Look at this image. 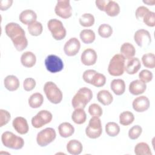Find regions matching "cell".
I'll list each match as a JSON object with an SVG mask.
<instances>
[{
    "label": "cell",
    "mask_w": 155,
    "mask_h": 155,
    "mask_svg": "<svg viewBox=\"0 0 155 155\" xmlns=\"http://www.w3.org/2000/svg\"><path fill=\"white\" fill-rule=\"evenodd\" d=\"M6 35L11 39L16 49L21 51L28 45V41L24 29L17 23L10 22L5 25Z\"/></svg>",
    "instance_id": "6da1fadb"
},
{
    "label": "cell",
    "mask_w": 155,
    "mask_h": 155,
    "mask_svg": "<svg viewBox=\"0 0 155 155\" xmlns=\"http://www.w3.org/2000/svg\"><path fill=\"white\" fill-rule=\"evenodd\" d=\"M92 97V91L87 87H82L78 91L73 97L71 101L72 106L74 109L78 108H84Z\"/></svg>",
    "instance_id": "7a4b0ae2"
},
{
    "label": "cell",
    "mask_w": 155,
    "mask_h": 155,
    "mask_svg": "<svg viewBox=\"0 0 155 155\" xmlns=\"http://www.w3.org/2000/svg\"><path fill=\"white\" fill-rule=\"evenodd\" d=\"M125 58L121 54H116L111 59L108 71L109 74L113 76H119L123 74L125 70Z\"/></svg>",
    "instance_id": "3957f363"
},
{
    "label": "cell",
    "mask_w": 155,
    "mask_h": 155,
    "mask_svg": "<svg viewBox=\"0 0 155 155\" xmlns=\"http://www.w3.org/2000/svg\"><path fill=\"white\" fill-rule=\"evenodd\" d=\"M2 144L9 148L14 150L21 149L24 145V139L10 131H5L1 136Z\"/></svg>",
    "instance_id": "277c9868"
},
{
    "label": "cell",
    "mask_w": 155,
    "mask_h": 155,
    "mask_svg": "<svg viewBox=\"0 0 155 155\" xmlns=\"http://www.w3.org/2000/svg\"><path fill=\"white\" fill-rule=\"evenodd\" d=\"M44 91L47 99L51 103L58 104L62 99V93L53 82H47L44 86Z\"/></svg>",
    "instance_id": "5b68a950"
},
{
    "label": "cell",
    "mask_w": 155,
    "mask_h": 155,
    "mask_svg": "<svg viewBox=\"0 0 155 155\" xmlns=\"http://www.w3.org/2000/svg\"><path fill=\"white\" fill-rule=\"evenodd\" d=\"M47 27L54 39L60 41L65 37L66 30L61 21L57 19H51L48 21Z\"/></svg>",
    "instance_id": "8992f818"
},
{
    "label": "cell",
    "mask_w": 155,
    "mask_h": 155,
    "mask_svg": "<svg viewBox=\"0 0 155 155\" xmlns=\"http://www.w3.org/2000/svg\"><path fill=\"white\" fill-rule=\"evenodd\" d=\"M102 133L101 120L98 117L93 116L89 120L85 128V134L91 139H96L101 136Z\"/></svg>",
    "instance_id": "52a82bcc"
},
{
    "label": "cell",
    "mask_w": 155,
    "mask_h": 155,
    "mask_svg": "<svg viewBox=\"0 0 155 155\" xmlns=\"http://www.w3.org/2000/svg\"><path fill=\"white\" fill-rule=\"evenodd\" d=\"M56 133L54 129L46 128L39 131L36 136L37 143L41 147H45L52 142L56 138Z\"/></svg>",
    "instance_id": "ba28073f"
},
{
    "label": "cell",
    "mask_w": 155,
    "mask_h": 155,
    "mask_svg": "<svg viewBox=\"0 0 155 155\" xmlns=\"http://www.w3.org/2000/svg\"><path fill=\"white\" fill-rule=\"evenodd\" d=\"M45 65L47 70L52 73L59 72L64 68V63L62 59L54 54L47 56L45 59Z\"/></svg>",
    "instance_id": "9c48e42d"
},
{
    "label": "cell",
    "mask_w": 155,
    "mask_h": 155,
    "mask_svg": "<svg viewBox=\"0 0 155 155\" xmlns=\"http://www.w3.org/2000/svg\"><path fill=\"white\" fill-rule=\"evenodd\" d=\"M53 118L52 114L47 110H41L31 119V124L33 127L39 128L45 124L50 123Z\"/></svg>",
    "instance_id": "30bf717a"
},
{
    "label": "cell",
    "mask_w": 155,
    "mask_h": 155,
    "mask_svg": "<svg viewBox=\"0 0 155 155\" xmlns=\"http://www.w3.org/2000/svg\"><path fill=\"white\" fill-rule=\"evenodd\" d=\"M55 13L63 19H67L72 15V8L69 0L58 1L54 8Z\"/></svg>",
    "instance_id": "8fae6325"
},
{
    "label": "cell",
    "mask_w": 155,
    "mask_h": 155,
    "mask_svg": "<svg viewBox=\"0 0 155 155\" xmlns=\"http://www.w3.org/2000/svg\"><path fill=\"white\" fill-rule=\"evenodd\" d=\"M134 39L137 45L140 47H147L151 42V37L149 31L145 29L137 30L134 33Z\"/></svg>",
    "instance_id": "7c38bea8"
},
{
    "label": "cell",
    "mask_w": 155,
    "mask_h": 155,
    "mask_svg": "<svg viewBox=\"0 0 155 155\" xmlns=\"http://www.w3.org/2000/svg\"><path fill=\"white\" fill-rule=\"evenodd\" d=\"M81 47L79 41L76 38H71L64 45V51L66 55L73 56L77 54Z\"/></svg>",
    "instance_id": "4fadbf2b"
},
{
    "label": "cell",
    "mask_w": 155,
    "mask_h": 155,
    "mask_svg": "<svg viewBox=\"0 0 155 155\" xmlns=\"http://www.w3.org/2000/svg\"><path fill=\"white\" fill-rule=\"evenodd\" d=\"M97 56L94 50L92 48L85 49L81 56V61L82 63L87 66L94 65L97 61Z\"/></svg>",
    "instance_id": "5bb4252c"
},
{
    "label": "cell",
    "mask_w": 155,
    "mask_h": 155,
    "mask_svg": "<svg viewBox=\"0 0 155 155\" xmlns=\"http://www.w3.org/2000/svg\"><path fill=\"white\" fill-rule=\"evenodd\" d=\"M150 101L145 96H140L133 101V108L137 112H143L150 107Z\"/></svg>",
    "instance_id": "9a60e30c"
},
{
    "label": "cell",
    "mask_w": 155,
    "mask_h": 155,
    "mask_svg": "<svg viewBox=\"0 0 155 155\" xmlns=\"http://www.w3.org/2000/svg\"><path fill=\"white\" fill-rule=\"evenodd\" d=\"M14 129L20 134H25L29 130L27 120L23 117H17L15 118L12 122Z\"/></svg>",
    "instance_id": "2e32d148"
},
{
    "label": "cell",
    "mask_w": 155,
    "mask_h": 155,
    "mask_svg": "<svg viewBox=\"0 0 155 155\" xmlns=\"http://www.w3.org/2000/svg\"><path fill=\"white\" fill-rule=\"evenodd\" d=\"M129 91L133 95H139L145 92L147 89L145 83L140 80H134L129 85Z\"/></svg>",
    "instance_id": "e0dca14e"
},
{
    "label": "cell",
    "mask_w": 155,
    "mask_h": 155,
    "mask_svg": "<svg viewBox=\"0 0 155 155\" xmlns=\"http://www.w3.org/2000/svg\"><path fill=\"white\" fill-rule=\"evenodd\" d=\"M37 18L36 13L32 10L27 9L22 11L19 16V21L25 25H30L35 22Z\"/></svg>",
    "instance_id": "ac0fdd59"
},
{
    "label": "cell",
    "mask_w": 155,
    "mask_h": 155,
    "mask_svg": "<svg viewBox=\"0 0 155 155\" xmlns=\"http://www.w3.org/2000/svg\"><path fill=\"white\" fill-rule=\"evenodd\" d=\"M4 84L7 90L10 91L16 90L19 87V81L14 75H8L4 80Z\"/></svg>",
    "instance_id": "d6986e66"
},
{
    "label": "cell",
    "mask_w": 155,
    "mask_h": 155,
    "mask_svg": "<svg viewBox=\"0 0 155 155\" xmlns=\"http://www.w3.org/2000/svg\"><path fill=\"white\" fill-rule=\"evenodd\" d=\"M36 62L35 54L31 51H25L21 55V62L23 66L30 68L33 67Z\"/></svg>",
    "instance_id": "ffe728a7"
},
{
    "label": "cell",
    "mask_w": 155,
    "mask_h": 155,
    "mask_svg": "<svg viewBox=\"0 0 155 155\" xmlns=\"http://www.w3.org/2000/svg\"><path fill=\"white\" fill-rule=\"evenodd\" d=\"M140 67V60L137 58H133L128 61L125 67V70L129 74H134L139 70Z\"/></svg>",
    "instance_id": "44dd1931"
},
{
    "label": "cell",
    "mask_w": 155,
    "mask_h": 155,
    "mask_svg": "<svg viewBox=\"0 0 155 155\" xmlns=\"http://www.w3.org/2000/svg\"><path fill=\"white\" fill-rule=\"evenodd\" d=\"M83 149L82 143L78 140H70L67 144V151L72 155H78L81 153Z\"/></svg>",
    "instance_id": "7402d4cb"
},
{
    "label": "cell",
    "mask_w": 155,
    "mask_h": 155,
    "mask_svg": "<svg viewBox=\"0 0 155 155\" xmlns=\"http://www.w3.org/2000/svg\"><path fill=\"white\" fill-rule=\"evenodd\" d=\"M120 52L125 59H130L134 56L136 50L133 44L129 42H125L121 45Z\"/></svg>",
    "instance_id": "603a6c76"
},
{
    "label": "cell",
    "mask_w": 155,
    "mask_h": 155,
    "mask_svg": "<svg viewBox=\"0 0 155 155\" xmlns=\"http://www.w3.org/2000/svg\"><path fill=\"white\" fill-rule=\"evenodd\" d=\"M110 88L115 94L122 95L125 90V82L121 79H113L110 84Z\"/></svg>",
    "instance_id": "cb8c5ba5"
},
{
    "label": "cell",
    "mask_w": 155,
    "mask_h": 155,
    "mask_svg": "<svg viewBox=\"0 0 155 155\" xmlns=\"http://www.w3.org/2000/svg\"><path fill=\"white\" fill-rule=\"evenodd\" d=\"M59 135L62 137H68L73 135L74 132L73 126L68 122L61 123L58 127Z\"/></svg>",
    "instance_id": "d4e9b609"
},
{
    "label": "cell",
    "mask_w": 155,
    "mask_h": 155,
    "mask_svg": "<svg viewBox=\"0 0 155 155\" xmlns=\"http://www.w3.org/2000/svg\"><path fill=\"white\" fill-rule=\"evenodd\" d=\"M87 114L84 108H76L71 114V119L76 124H82L86 121Z\"/></svg>",
    "instance_id": "484cf974"
},
{
    "label": "cell",
    "mask_w": 155,
    "mask_h": 155,
    "mask_svg": "<svg viewBox=\"0 0 155 155\" xmlns=\"http://www.w3.org/2000/svg\"><path fill=\"white\" fill-rule=\"evenodd\" d=\"M97 99L98 101L104 105H108L113 101L112 94L108 90H102L99 91L97 94Z\"/></svg>",
    "instance_id": "4316f807"
},
{
    "label": "cell",
    "mask_w": 155,
    "mask_h": 155,
    "mask_svg": "<svg viewBox=\"0 0 155 155\" xmlns=\"http://www.w3.org/2000/svg\"><path fill=\"white\" fill-rule=\"evenodd\" d=\"M104 12L108 16L114 17L117 16L120 13V7L116 2L108 0L105 6Z\"/></svg>",
    "instance_id": "83f0119b"
},
{
    "label": "cell",
    "mask_w": 155,
    "mask_h": 155,
    "mask_svg": "<svg viewBox=\"0 0 155 155\" xmlns=\"http://www.w3.org/2000/svg\"><path fill=\"white\" fill-rule=\"evenodd\" d=\"M44 102V97L39 93L32 94L28 99V104L31 108H37L40 107Z\"/></svg>",
    "instance_id": "f1b7e54d"
},
{
    "label": "cell",
    "mask_w": 155,
    "mask_h": 155,
    "mask_svg": "<svg viewBox=\"0 0 155 155\" xmlns=\"http://www.w3.org/2000/svg\"><path fill=\"white\" fill-rule=\"evenodd\" d=\"M81 41L84 44H91L95 40V33L90 29H84L82 30L79 35Z\"/></svg>",
    "instance_id": "f546056e"
},
{
    "label": "cell",
    "mask_w": 155,
    "mask_h": 155,
    "mask_svg": "<svg viewBox=\"0 0 155 155\" xmlns=\"http://www.w3.org/2000/svg\"><path fill=\"white\" fill-rule=\"evenodd\" d=\"M134 153L136 155H151L149 145L145 142H139L134 147Z\"/></svg>",
    "instance_id": "4dcf8cb0"
},
{
    "label": "cell",
    "mask_w": 155,
    "mask_h": 155,
    "mask_svg": "<svg viewBox=\"0 0 155 155\" xmlns=\"http://www.w3.org/2000/svg\"><path fill=\"white\" fill-rule=\"evenodd\" d=\"M134 120V114L129 111L121 113L119 115V122L121 125L127 126L133 122Z\"/></svg>",
    "instance_id": "1f68e13d"
},
{
    "label": "cell",
    "mask_w": 155,
    "mask_h": 155,
    "mask_svg": "<svg viewBox=\"0 0 155 155\" xmlns=\"http://www.w3.org/2000/svg\"><path fill=\"white\" fill-rule=\"evenodd\" d=\"M106 133L111 137H115L120 132V127L119 125L114 122H108L105 125Z\"/></svg>",
    "instance_id": "d6a6232c"
},
{
    "label": "cell",
    "mask_w": 155,
    "mask_h": 155,
    "mask_svg": "<svg viewBox=\"0 0 155 155\" xmlns=\"http://www.w3.org/2000/svg\"><path fill=\"white\" fill-rule=\"evenodd\" d=\"M142 62L144 67L149 68H154L155 67V56L153 53L144 54L142 57Z\"/></svg>",
    "instance_id": "836d02e7"
},
{
    "label": "cell",
    "mask_w": 155,
    "mask_h": 155,
    "mask_svg": "<svg viewBox=\"0 0 155 155\" xmlns=\"http://www.w3.org/2000/svg\"><path fill=\"white\" fill-rule=\"evenodd\" d=\"M28 30L29 33L35 36L40 35L43 30L42 25L38 21H35L32 24L28 25Z\"/></svg>",
    "instance_id": "e575fe53"
},
{
    "label": "cell",
    "mask_w": 155,
    "mask_h": 155,
    "mask_svg": "<svg viewBox=\"0 0 155 155\" xmlns=\"http://www.w3.org/2000/svg\"><path fill=\"white\" fill-rule=\"evenodd\" d=\"M79 24L85 27L92 26L94 23V17L91 13H84L79 18Z\"/></svg>",
    "instance_id": "d590c367"
},
{
    "label": "cell",
    "mask_w": 155,
    "mask_h": 155,
    "mask_svg": "<svg viewBox=\"0 0 155 155\" xmlns=\"http://www.w3.org/2000/svg\"><path fill=\"white\" fill-rule=\"evenodd\" d=\"M98 33L102 38H107L111 36L113 33V28L110 25L107 24H103L99 27Z\"/></svg>",
    "instance_id": "8d00e7d4"
},
{
    "label": "cell",
    "mask_w": 155,
    "mask_h": 155,
    "mask_svg": "<svg viewBox=\"0 0 155 155\" xmlns=\"http://www.w3.org/2000/svg\"><path fill=\"white\" fill-rule=\"evenodd\" d=\"M106 82L105 76L101 73L96 72L91 80V84L96 87H103Z\"/></svg>",
    "instance_id": "74e56055"
},
{
    "label": "cell",
    "mask_w": 155,
    "mask_h": 155,
    "mask_svg": "<svg viewBox=\"0 0 155 155\" xmlns=\"http://www.w3.org/2000/svg\"><path fill=\"white\" fill-rule=\"evenodd\" d=\"M88 113L92 116L101 117L102 114V109L101 107L97 104H92L88 107Z\"/></svg>",
    "instance_id": "f35d334b"
},
{
    "label": "cell",
    "mask_w": 155,
    "mask_h": 155,
    "mask_svg": "<svg viewBox=\"0 0 155 155\" xmlns=\"http://www.w3.org/2000/svg\"><path fill=\"white\" fill-rule=\"evenodd\" d=\"M142 132V128L140 126L136 125L132 127L128 131V136L132 140L137 139Z\"/></svg>",
    "instance_id": "ab89813d"
},
{
    "label": "cell",
    "mask_w": 155,
    "mask_h": 155,
    "mask_svg": "<svg viewBox=\"0 0 155 155\" xmlns=\"http://www.w3.org/2000/svg\"><path fill=\"white\" fill-rule=\"evenodd\" d=\"M143 22L147 26L154 27L155 26V13L154 12L149 11L143 18Z\"/></svg>",
    "instance_id": "60d3db41"
},
{
    "label": "cell",
    "mask_w": 155,
    "mask_h": 155,
    "mask_svg": "<svg viewBox=\"0 0 155 155\" xmlns=\"http://www.w3.org/2000/svg\"><path fill=\"white\" fill-rule=\"evenodd\" d=\"M153 75L151 71L148 70H143L139 74V78L140 80L144 83H148L150 82L153 79Z\"/></svg>",
    "instance_id": "b9f144b4"
},
{
    "label": "cell",
    "mask_w": 155,
    "mask_h": 155,
    "mask_svg": "<svg viewBox=\"0 0 155 155\" xmlns=\"http://www.w3.org/2000/svg\"><path fill=\"white\" fill-rule=\"evenodd\" d=\"M10 114L7 110H0V127L6 125L10 120Z\"/></svg>",
    "instance_id": "7bdbcfd3"
},
{
    "label": "cell",
    "mask_w": 155,
    "mask_h": 155,
    "mask_svg": "<svg viewBox=\"0 0 155 155\" xmlns=\"http://www.w3.org/2000/svg\"><path fill=\"white\" fill-rule=\"evenodd\" d=\"M36 86V81L34 79L31 78H26L23 82V88L27 91H31Z\"/></svg>",
    "instance_id": "ee69618b"
},
{
    "label": "cell",
    "mask_w": 155,
    "mask_h": 155,
    "mask_svg": "<svg viewBox=\"0 0 155 155\" xmlns=\"http://www.w3.org/2000/svg\"><path fill=\"white\" fill-rule=\"evenodd\" d=\"M97 71L94 70H85L82 75V78L83 80L88 83V84H91V80L93 78V76L94 75V74L96 73Z\"/></svg>",
    "instance_id": "f6af8a7d"
},
{
    "label": "cell",
    "mask_w": 155,
    "mask_h": 155,
    "mask_svg": "<svg viewBox=\"0 0 155 155\" xmlns=\"http://www.w3.org/2000/svg\"><path fill=\"white\" fill-rule=\"evenodd\" d=\"M148 8L145 7V6H140L139 7L136 11V17L137 19L139 20L141 19H143L144 16L149 12Z\"/></svg>",
    "instance_id": "bcb514c9"
},
{
    "label": "cell",
    "mask_w": 155,
    "mask_h": 155,
    "mask_svg": "<svg viewBox=\"0 0 155 155\" xmlns=\"http://www.w3.org/2000/svg\"><path fill=\"white\" fill-rule=\"evenodd\" d=\"M13 3L12 0H2L0 2V8L2 11L6 10L10 8Z\"/></svg>",
    "instance_id": "7dc6e473"
},
{
    "label": "cell",
    "mask_w": 155,
    "mask_h": 155,
    "mask_svg": "<svg viewBox=\"0 0 155 155\" xmlns=\"http://www.w3.org/2000/svg\"><path fill=\"white\" fill-rule=\"evenodd\" d=\"M108 0H96L95 1L96 7L101 11H104L105 10V6L108 2Z\"/></svg>",
    "instance_id": "c3c4849f"
}]
</instances>
